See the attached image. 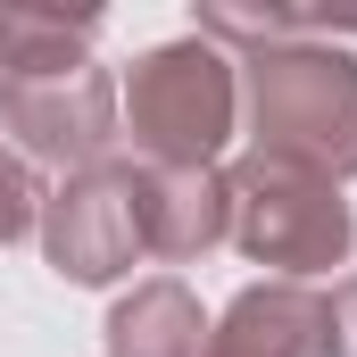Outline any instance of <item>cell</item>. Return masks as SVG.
Instances as JSON below:
<instances>
[{
  "label": "cell",
  "instance_id": "obj_1",
  "mask_svg": "<svg viewBox=\"0 0 357 357\" xmlns=\"http://www.w3.org/2000/svg\"><path fill=\"white\" fill-rule=\"evenodd\" d=\"M241 116L250 150L299 175H357V59L333 42H274L241 59Z\"/></svg>",
  "mask_w": 357,
  "mask_h": 357
},
{
  "label": "cell",
  "instance_id": "obj_2",
  "mask_svg": "<svg viewBox=\"0 0 357 357\" xmlns=\"http://www.w3.org/2000/svg\"><path fill=\"white\" fill-rule=\"evenodd\" d=\"M233 116H241V59L199 33L142 50L125 75V133L142 167H216Z\"/></svg>",
  "mask_w": 357,
  "mask_h": 357
},
{
  "label": "cell",
  "instance_id": "obj_3",
  "mask_svg": "<svg viewBox=\"0 0 357 357\" xmlns=\"http://www.w3.org/2000/svg\"><path fill=\"white\" fill-rule=\"evenodd\" d=\"M233 191V250L250 266H274V282H307L324 266H349L357 250V208L341 199V183L299 175V167H274V158H233L225 167Z\"/></svg>",
  "mask_w": 357,
  "mask_h": 357
},
{
  "label": "cell",
  "instance_id": "obj_4",
  "mask_svg": "<svg viewBox=\"0 0 357 357\" xmlns=\"http://www.w3.org/2000/svg\"><path fill=\"white\" fill-rule=\"evenodd\" d=\"M42 258L84 291L133 274V258H150L142 250V167L100 158L84 175H59V191L42 199Z\"/></svg>",
  "mask_w": 357,
  "mask_h": 357
},
{
  "label": "cell",
  "instance_id": "obj_5",
  "mask_svg": "<svg viewBox=\"0 0 357 357\" xmlns=\"http://www.w3.org/2000/svg\"><path fill=\"white\" fill-rule=\"evenodd\" d=\"M0 133H8V150L25 167H59V175L100 167L116 150V84H108V67L0 84Z\"/></svg>",
  "mask_w": 357,
  "mask_h": 357
},
{
  "label": "cell",
  "instance_id": "obj_6",
  "mask_svg": "<svg viewBox=\"0 0 357 357\" xmlns=\"http://www.w3.org/2000/svg\"><path fill=\"white\" fill-rule=\"evenodd\" d=\"M208 357H333V316L316 282H250L216 324Z\"/></svg>",
  "mask_w": 357,
  "mask_h": 357
},
{
  "label": "cell",
  "instance_id": "obj_7",
  "mask_svg": "<svg viewBox=\"0 0 357 357\" xmlns=\"http://www.w3.org/2000/svg\"><path fill=\"white\" fill-rule=\"evenodd\" d=\"M233 233L225 167H142V250L150 258H208Z\"/></svg>",
  "mask_w": 357,
  "mask_h": 357
},
{
  "label": "cell",
  "instance_id": "obj_8",
  "mask_svg": "<svg viewBox=\"0 0 357 357\" xmlns=\"http://www.w3.org/2000/svg\"><path fill=\"white\" fill-rule=\"evenodd\" d=\"M100 8H42V0H0V84H33V75H67L91 67L100 42Z\"/></svg>",
  "mask_w": 357,
  "mask_h": 357
},
{
  "label": "cell",
  "instance_id": "obj_9",
  "mask_svg": "<svg viewBox=\"0 0 357 357\" xmlns=\"http://www.w3.org/2000/svg\"><path fill=\"white\" fill-rule=\"evenodd\" d=\"M108 357H208V316L191 282L150 274L108 307Z\"/></svg>",
  "mask_w": 357,
  "mask_h": 357
},
{
  "label": "cell",
  "instance_id": "obj_10",
  "mask_svg": "<svg viewBox=\"0 0 357 357\" xmlns=\"http://www.w3.org/2000/svg\"><path fill=\"white\" fill-rule=\"evenodd\" d=\"M199 42L258 59L274 42H316V33H307V8H291V0H199Z\"/></svg>",
  "mask_w": 357,
  "mask_h": 357
},
{
  "label": "cell",
  "instance_id": "obj_11",
  "mask_svg": "<svg viewBox=\"0 0 357 357\" xmlns=\"http://www.w3.org/2000/svg\"><path fill=\"white\" fill-rule=\"evenodd\" d=\"M42 199H50V191L33 183V167L0 142V250H8V241H25V233L42 225Z\"/></svg>",
  "mask_w": 357,
  "mask_h": 357
},
{
  "label": "cell",
  "instance_id": "obj_12",
  "mask_svg": "<svg viewBox=\"0 0 357 357\" xmlns=\"http://www.w3.org/2000/svg\"><path fill=\"white\" fill-rule=\"evenodd\" d=\"M324 316H333V357H357V274H341V291L324 299Z\"/></svg>",
  "mask_w": 357,
  "mask_h": 357
}]
</instances>
